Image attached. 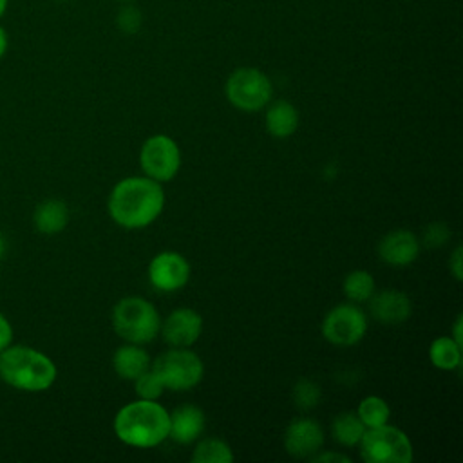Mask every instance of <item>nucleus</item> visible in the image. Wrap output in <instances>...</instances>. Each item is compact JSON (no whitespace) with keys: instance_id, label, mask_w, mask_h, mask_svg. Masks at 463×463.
<instances>
[{"instance_id":"b1692460","label":"nucleus","mask_w":463,"mask_h":463,"mask_svg":"<svg viewBox=\"0 0 463 463\" xmlns=\"http://www.w3.org/2000/svg\"><path fill=\"white\" fill-rule=\"evenodd\" d=\"M116 25L125 34H136L143 25V13L132 2L123 4L116 14Z\"/></svg>"},{"instance_id":"ddd939ff","label":"nucleus","mask_w":463,"mask_h":463,"mask_svg":"<svg viewBox=\"0 0 463 463\" xmlns=\"http://www.w3.org/2000/svg\"><path fill=\"white\" fill-rule=\"evenodd\" d=\"M411 309L409 297L398 289H382L369 298V311L382 324H402L411 317Z\"/></svg>"},{"instance_id":"6e6552de","label":"nucleus","mask_w":463,"mask_h":463,"mask_svg":"<svg viewBox=\"0 0 463 463\" xmlns=\"http://www.w3.org/2000/svg\"><path fill=\"white\" fill-rule=\"evenodd\" d=\"M139 165L146 177L157 183L170 181L175 177L181 165V154L175 141L161 134L148 137L141 146Z\"/></svg>"},{"instance_id":"f8f14e48","label":"nucleus","mask_w":463,"mask_h":463,"mask_svg":"<svg viewBox=\"0 0 463 463\" xmlns=\"http://www.w3.org/2000/svg\"><path fill=\"white\" fill-rule=\"evenodd\" d=\"M324 432L320 425L309 418L293 420L284 434V447L295 458H311L322 449Z\"/></svg>"},{"instance_id":"0eeeda50","label":"nucleus","mask_w":463,"mask_h":463,"mask_svg":"<svg viewBox=\"0 0 463 463\" xmlns=\"http://www.w3.org/2000/svg\"><path fill=\"white\" fill-rule=\"evenodd\" d=\"M150 369L159 378L163 387L174 391H184L197 385L204 373L201 358L184 347H172L161 353L150 364Z\"/></svg>"},{"instance_id":"9b49d317","label":"nucleus","mask_w":463,"mask_h":463,"mask_svg":"<svg viewBox=\"0 0 463 463\" xmlns=\"http://www.w3.org/2000/svg\"><path fill=\"white\" fill-rule=\"evenodd\" d=\"M159 329L168 345L188 347L199 338L203 329V318L197 311L190 307H179V309H174L165 318Z\"/></svg>"},{"instance_id":"72a5a7b5","label":"nucleus","mask_w":463,"mask_h":463,"mask_svg":"<svg viewBox=\"0 0 463 463\" xmlns=\"http://www.w3.org/2000/svg\"><path fill=\"white\" fill-rule=\"evenodd\" d=\"M7 4H9V0H0V18L5 14V11H7Z\"/></svg>"},{"instance_id":"6ab92c4d","label":"nucleus","mask_w":463,"mask_h":463,"mask_svg":"<svg viewBox=\"0 0 463 463\" xmlns=\"http://www.w3.org/2000/svg\"><path fill=\"white\" fill-rule=\"evenodd\" d=\"M429 358L438 369H459L461 365V345H458L450 336L436 338L429 347Z\"/></svg>"},{"instance_id":"9d476101","label":"nucleus","mask_w":463,"mask_h":463,"mask_svg":"<svg viewBox=\"0 0 463 463\" xmlns=\"http://www.w3.org/2000/svg\"><path fill=\"white\" fill-rule=\"evenodd\" d=\"M148 279L161 291L181 289L190 279L188 260L175 251L157 253L148 266Z\"/></svg>"},{"instance_id":"c756f323","label":"nucleus","mask_w":463,"mask_h":463,"mask_svg":"<svg viewBox=\"0 0 463 463\" xmlns=\"http://www.w3.org/2000/svg\"><path fill=\"white\" fill-rule=\"evenodd\" d=\"M450 269L454 273V277L458 280H461V246H458L454 251H452V257H450Z\"/></svg>"},{"instance_id":"39448f33","label":"nucleus","mask_w":463,"mask_h":463,"mask_svg":"<svg viewBox=\"0 0 463 463\" xmlns=\"http://www.w3.org/2000/svg\"><path fill=\"white\" fill-rule=\"evenodd\" d=\"M365 463H411L412 445L407 434L392 425L371 427L358 441Z\"/></svg>"},{"instance_id":"a878e982","label":"nucleus","mask_w":463,"mask_h":463,"mask_svg":"<svg viewBox=\"0 0 463 463\" xmlns=\"http://www.w3.org/2000/svg\"><path fill=\"white\" fill-rule=\"evenodd\" d=\"M293 400L300 409H313L320 400V389L311 380H298L293 387Z\"/></svg>"},{"instance_id":"5701e85b","label":"nucleus","mask_w":463,"mask_h":463,"mask_svg":"<svg viewBox=\"0 0 463 463\" xmlns=\"http://www.w3.org/2000/svg\"><path fill=\"white\" fill-rule=\"evenodd\" d=\"M356 414H358L360 421L367 429H371V427H380V425L387 423L391 409L385 400H382L378 396H367L360 402Z\"/></svg>"},{"instance_id":"a211bd4d","label":"nucleus","mask_w":463,"mask_h":463,"mask_svg":"<svg viewBox=\"0 0 463 463\" xmlns=\"http://www.w3.org/2000/svg\"><path fill=\"white\" fill-rule=\"evenodd\" d=\"M297 125H298V112L289 101L277 99L269 105L266 112V128L271 136L288 137L297 130Z\"/></svg>"},{"instance_id":"f03ea898","label":"nucleus","mask_w":463,"mask_h":463,"mask_svg":"<svg viewBox=\"0 0 463 463\" xmlns=\"http://www.w3.org/2000/svg\"><path fill=\"white\" fill-rule=\"evenodd\" d=\"M58 376L54 362L29 345H7L0 353V380L25 392L47 391Z\"/></svg>"},{"instance_id":"4be33fe9","label":"nucleus","mask_w":463,"mask_h":463,"mask_svg":"<svg viewBox=\"0 0 463 463\" xmlns=\"http://www.w3.org/2000/svg\"><path fill=\"white\" fill-rule=\"evenodd\" d=\"M344 293H345L347 298H351L353 302L369 300L371 295L374 293V279H373L371 273L365 271V269L351 271V273L344 279Z\"/></svg>"},{"instance_id":"2eb2a0df","label":"nucleus","mask_w":463,"mask_h":463,"mask_svg":"<svg viewBox=\"0 0 463 463\" xmlns=\"http://www.w3.org/2000/svg\"><path fill=\"white\" fill-rule=\"evenodd\" d=\"M204 429V414L197 405L184 403L174 409L170 414V429L168 436L177 443H192L195 441Z\"/></svg>"},{"instance_id":"473e14b6","label":"nucleus","mask_w":463,"mask_h":463,"mask_svg":"<svg viewBox=\"0 0 463 463\" xmlns=\"http://www.w3.org/2000/svg\"><path fill=\"white\" fill-rule=\"evenodd\" d=\"M5 248H7V244H5V237L0 233V260H2L4 253H5Z\"/></svg>"},{"instance_id":"f3484780","label":"nucleus","mask_w":463,"mask_h":463,"mask_svg":"<svg viewBox=\"0 0 463 463\" xmlns=\"http://www.w3.org/2000/svg\"><path fill=\"white\" fill-rule=\"evenodd\" d=\"M114 371L125 380H136L141 373L150 369V356L137 344H127L116 349L112 356Z\"/></svg>"},{"instance_id":"1a4fd4ad","label":"nucleus","mask_w":463,"mask_h":463,"mask_svg":"<svg viewBox=\"0 0 463 463\" xmlns=\"http://www.w3.org/2000/svg\"><path fill=\"white\" fill-rule=\"evenodd\" d=\"M367 331V318L354 304H338L327 311L322 322V335L335 345H354Z\"/></svg>"},{"instance_id":"4468645a","label":"nucleus","mask_w":463,"mask_h":463,"mask_svg":"<svg viewBox=\"0 0 463 463\" xmlns=\"http://www.w3.org/2000/svg\"><path fill=\"white\" fill-rule=\"evenodd\" d=\"M420 253V242L409 230L389 232L378 244V255L391 266H407L416 260Z\"/></svg>"},{"instance_id":"7ed1b4c3","label":"nucleus","mask_w":463,"mask_h":463,"mask_svg":"<svg viewBox=\"0 0 463 463\" xmlns=\"http://www.w3.org/2000/svg\"><path fill=\"white\" fill-rule=\"evenodd\" d=\"M170 414L156 400H137L119 409L114 418L116 436L132 447H156L168 438Z\"/></svg>"},{"instance_id":"423d86ee","label":"nucleus","mask_w":463,"mask_h":463,"mask_svg":"<svg viewBox=\"0 0 463 463\" xmlns=\"http://www.w3.org/2000/svg\"><path fill=\"white\" fill-rule=\"evenodd\" d=\"M224 94L228 101L239 110L255 112L269 103L273 85L260 69L239 67L228 76Z\"/></svg>"},{"instance_id":"c85d7f7f","label":"nucleus","mask_w":463,"mask_h":463,"mask_svg":"<svg viewBox=\"0 0 463 463\" xmlns=\"http://www.w3.org/2000/svg\"><path fill=\"white\" fill-rule=\"evenodd\" d=\"M313 463H318V461H340V463H349L351 459L344 454H336V452H324V454H313L309 458Z\"/></svg>"},{"instance_id":"412c9836","label":"nucleus","mask_w":463,"mask_h":463,"mask_svg":"<svg viewBox=\"0 0 463 463\" xmlns=\"http://www.w3.org/2000/svg\"><path fill=\"white\" fill-rule=\"evenodd\" d=\"M233 459L232 449L215 438H206L197 443L192 454L194 463H228Z\"/></svg>"},{"instance_id":"f257e3e1","label":"nucleus","mask_w":463,"mask_h":463,"mask_svg":"<svg viewBox=\"0 0 463 463\" xmlns=\"http://www.w3.org/2000/svg\"><path fill=\"white\" fill-rule=\"evenodd\" d=\"M165 194L150 177H127L109 195V213L123 228H143L159 217Z\"/></svg>"},{"instance_id":"f704fd0d","label":"nucleus","mask_w":463,"mask_h":463,"mask_svg":"<svg viewBox=\"0 0 463 463\" xmlns=\"http://www.w3.org/2000/svg\"><path fill=\"white\" fill-rule=\"evenodd\" d=\"M116 2H121V4H130V2H134V0H116Z\"/></svg>"},{"instance_id":"bb28decb","label":"nucleus","mask_w":463,"mask_h":463,"mask_svg":"<svg viewBox=\"0 0 463 463\" xmlns=\"http://www.w3.org/2000/svg\"><path fill=\"white\" fill-rule=\"evenodd\" d=\"M450 237V230L443 222H432L423 233V242L429 248H439Z\"/></svg>"},{"instance_id":"20e7f679","label":"nucleus","mask_w":463,"mask_h":463,"mask_svg":"<svg viewBox=\"0 0 463 463\" xmlns=\"http://www.w3.org/2000/svg\"><path fill=\"white\" fill-rule=\"evenodd\" d=\"M114 331L130 344L152 342L161 327L157 309L141 297L121 298L112 309Z\"/></svg>"},{"instance_id":"7c9ffc66","label":"nucleus","mask_w":463,"mask_h":463,"mask_svg":"<svg viewBox=\"0 0 463 463\" xmlns=\"http://www.w3.org/2000/svg\"><path fill=\"white\" fill-rule=\"evenodd\" d=\"M7 47H9V36H7V31L0 25V60L7 52Z\"/></svg>"},{"instance_id":"393cba45","label":"nucleus","mask_w":463,"mask_h":463,"mask_svg":"<svg viewBox=\"0 0 463 463\" xmlns=\"http://www.w3.org/2000/svg\"><path fill=\"white\" fill-rule=\"evenodd\" d=\"M163 383L152 369H146L136 378V392L141 400H157L163 394Z\"/></svg>"},{"instance_id":"aec40b11","label":"nucleus","mask_w":463,"mask_h":463,"mask_svg":"<svg viewBox=\"0 0 463 463\" xmlns=\"http://www.w3.org/2000/svg\"><path fill=\"white\" fill-rule=\"evenodd\" d=\"M331 430H333L335 439H336L340 445H344V447H354V445H358V441L362 439V436H364V432H365V425L360 421L358 414L344 412V414H338V416L333 420Z\"/></svg>"},{"instance_id":"2f4dec72","label":"nucleus","mask_w":463,"mask_h":463,"mask_svg":"<svg viewBox=\"0 0 463 463\" xmlns=\"http://www.w3.org/2000/svg\"><path fill=\"white\" fill-rule=\"evenodd\" d=\"M461 315H458L456 318V324H454V336H450L458 345H461Z\"/></svg>"},{"instance_id":"cd10ccee","label":"nucleus","mask_w":463,"mask_h":463,"mask_svg":"<svg viewBox=\"0 0 463 463\" xmlns=\"http://www.w3.org/2000/svg\"><path fill=\"white\" fill-rule=\"evenodd\" d=\"M13 344V326L7 317L0 311V353Z\"/></svg>"},{"instance_id":"dca6fc26","label":"nucleus","mask_w":463,"mask_h":463,"mask_svg":"<svg viewBox=\"0 0 463 463\" xmlns=\"http://www.w3.org/2000/svg\"><path fill=\"white\" fill-rule=\"evenodd\" d=\"M69 222V208L61 199H45L42 201L34 213L33 224L43 235L60 233Z\"/></svg>"}]
</instances>
